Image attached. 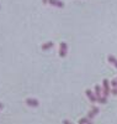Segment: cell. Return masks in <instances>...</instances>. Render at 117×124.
I'll use <instances>...</instances> for the list:
<instances>
[{
    "label": "cell",
    "instance_id": "277c9868",
    "mask_svg": "<svg viewBox=\"0 0 117 124\" xmlns=\"http://www.w3.org/2000/svg\"><path fill=\"white\" fill-rule=\"evenodd\" d=\"M98 113H99V108L94 107V108H92V109H91V110H90V112L88 113V118H89V119H92V118H94L95 116L98 114Z\"/></svg>",
    "mask_w": 117,
    "mask_h": 124
},
{
    "label": "cell",
    "instance_id": "5b68a950",
    "mask_svg": "<svg viewBox=\"0 0 117 124\" xmlns=\"http://www.w3.org/2000/svg\"><path fill=\"white\" fill-rule=\"evenodd\" d=\"M48 3L51 5H53V6H57V8H63V6H64V4H63L60 0H49Z\"/></svg>",
    "mask_w": 117,
    "mask_h": 124
},
{
    "label": "cell",
    "instance_id": "ba28073f",
    "mask_svg": "<svg viewBox=\"0 0 117 124\" xmlns=\"http://www.w3.org/2000/svg\"><path fill=\"white\" fill-rule=\"evenodd\" d=\"M27 104H30V106H33V107H36V106H38V102H37L36 99H27Z\"/></svg>",
    "mask_w": 117,
    "mask_h": 124
},
{
    "label": "cell",
    "instance_id": "9a60e30c",
    "mask_svg": "<svg viewBox=\"0 0 117 124\" xmlns=\"http://www.w3.org/2000/svg\"><path fill=\"white\" fill-rule=\"evenodd\" d=\"M43 1H45V3H48V1H49V0H43Z\"/></svg>",
    "mask_w": 117,
    "mask_h": 124
},
{
    "label": "cell",
    "instance_id": "52a82bcc",
    "mask_svg": "<svg viewBox=\"0 0 117 124\" xmlns=\"http://www.w3.org/2000/svg\"><path fill=\"white\" fill-rule=\"evenodd\" d=\"M107 61L110 62V63H112L116 68H117V58L115 57V56H112V55H110L109 57H107Z\"/></svg>",
    "mask_w": 117,
    "mask_h": 124
},
{
    "label": "cell",
    "instance_id": "9c48e42d",
    "mask_svg": "<svg viewBox=\"0 0 117 124\" xmlns=\"http://www.w3.org/2000/svg\"><path fill=\"white\" fill-rule=\"evenodd\" d=\"M98 102H99V103H101V104H105V103L107 102V97H106V96H101V98H99V99H98Z\"/></svg>",
    "mask_w": 117,
    "mask_h": 124
},
{
    "label": "cell",
    "instance_id": "8992f818",
    "mask_svg": "<svg viewBox=\"0 0 117 124\" xmlns=\"http://www.w3.org/2000/svg\"><path fill=\"white\" fill-rule=\"evenodd\" d=\"M102 88L99 86V85H96L95 86V96H96V98L99 99V98H101V96H102Z\"/></svg>",
    "mask_w": 117,
    "mask_h": 124
},
{
    "label": "cell",
    "instance_id": "6da1fadb",
    "mask_svg": "<svg viewBox=\"0 0 117 124\" xmlns=\"http://www.w3.org/2000/svg\"><path fill=\"white\" fill-rule=\"evenodd\" d=\"M102 92H104V96H106V97H109V94H110V82H109V79H104L102 81Z\"/></svg>",
    "mask_w": 117,
    "mask_h": 124
},
{
    "label": "cell",
    "instance_id": "5bb4252c",
    "mask_svg": "<svg viewBox=\"0 0 117 124\" xmlns=\"http://www.w3.org/2000/svg\"><path fill=\"white\" fill-rule=\"evenodd\" d=\"M63 123H64V124H72L69 120H64V122H63Z\"/></svg>",
    "mask_w": 117,
    "mask_h": 124
},
{
    "label": "cell",
    "instance_id": "4fadbf2b",
    "mask_svg": "<svg viewBox=\"0 0 117 124\" xmlns=\"http://www.w3.org/2000/svg\"><path fill=\"white\" fill-rule=\"evenodd\" d=\"M111 92H112V94H116V96H117V87H115Z\"/></svg>",
    "mask_w": 117,
    "mask_h": 124
},
{
    "label": "cell",
    "instance_id": "8fae6325",
    "mask_svg": "<svg viewBox=\"0 0 117 124\" xmlns=\"http://www.w3.org/2000/svg\"><path fill=\"white\" fill-rule=\"evenodd\" d=\"M89 120H90V119H89L88 117H86V118H81V119L79 120V124H86Z\"/></svg>",
    "mask_w": 117,
    "mask_h": 124
},
{
    "label": "cell",
    "instance_id": "7a4b0ae2",
    "mask_svg": "<svg viewBox=\"0 0 117 124\" xmlns=\"http://www.w3.org/2000/svg\"><path fill=\"white\" fill-rule=\"evenodd\" d=\"M67 52H68V45L65 42H60V46H59V56L60 57H65L67 56Z\"/></svg>",
    "mask_w": 117,
    "mask_h": 124
},
{
    "label": "cell",
    "instance_id": "7c38bea8",
    "mask_svg": "<svg viewBox=\"0 0 117 124\" xmlns=\"http://www.w3.org/2000/svg\"><path fill=\"white\" fill-rule=\"evenodd\" d=\"M111 85H112L113 87H117V78H115V79L111 81Z\"/></svg>",
    "mask_w": 117,
    "mask_h": 124
},
{
    "label": "cell",
    "instance_id": "3957f363",
    "mask_svg": "<svg viewBox=\"0 0 117 124\" xmlns=\"http://www.w3.org/2000/svg\"><path fill=\"white\" fill-rule=\"evenodd\" d=\"M85 92H86V96H88V98L90 99V102H92V103L98 102V98H96V96H95V94H94V93H92L90 89H86Z\"/></svg>",
    "mask_w": 117,
    "mask_h": 124
},
{
    "label": "cell",
    "instance_id": "30bf717a",
    "mask_svg": "<svg viewBox=\"0 0 117 124\" xmlns=\"http://www.w3.org/2000/svg\"><path fill=\"white\" fill-rule=\"evenodd\" d=\"M53 46V42H47V44H45L43 46H42V48L43 50H48V48H51Z\"/></svg>",
    "mask_w": 117,
    "mask_h": 124
}]
</instances>
